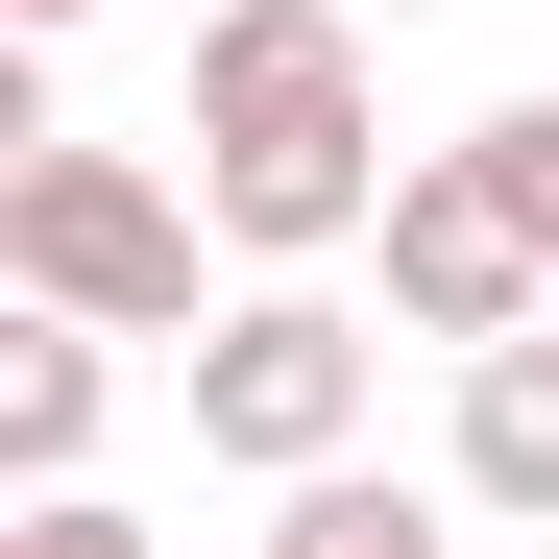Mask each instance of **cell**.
<instances>
[{"label": "cell", "instance_id": "cell-10", "mask_svg": "<svg viewBox=\"0 0 559 559\" xmlns=\"http://www.w3.org/2000/svg\"><path fill=\"white\" fill-rule=\"evenodd\" d=\"M25 25H98V0H25Z\"/></svg>", "mask_w": 559, "mask_h": 559}, {"label": "cell", "instance_id": "cell-7", "mask_svg": "<svg viewBox=\"0 0 559 559\" xmlns=\"http://www.w3.org/2000/svg\"><path fill=\"white\" fill-rule=\"evenodd\" d=\"M267 559H438V511H414V487H365V462H293Z\"/></svg>", "mask_w": 559, "mask_h": 559}, {"label": "cell", "instance_id": "cell-11", "mask_svg": "<svg viewBox=\"0 0 559 559\" xmlns=\"http://www.w3.org/2000/svg\"><path fill=\"white\" fill-rule=\"evenodd\" d=\"M365 25H414V0H365Z\"/></svg>", "mask_w": 559, "mask_h": 559}, {"label": "cell", "instance_id": "cell-2", "mask_svg": "<svg viewBox=\"0 0 559 559\" xmlns=\"http://www.w3.org/2000/svg\"><path fill=\"white\" fill-rule=\"evenodd\" d=\"M195 219H219V195H170V170L73 146V122H25V170H0V267H25L49 317H122V341L195 317Z\"/></svg>", "mask_w": 559, "mask_h": 559}, {"label": "cell", "instance_id": "cell-1", "mask_svg": "<svg viewBox=\"0 0 559 559\" xmlns=\"http://www.w3.org/2000/svg\"><path fill=\"white\" fill-rule=\"evenodd\" d=\"M195 195L219 243L317 267L390 219V122H365V0H219L195 25Z\"/></svg>", "mask_w": 559, "mask_h": 559}, {"label": "cell", "instance_id": "cell-3", "mask_svg": "<svg viewBox=\"0 0 559 559\" xmlns=\"http://www.w3.org/2000/svg\"><path fill=\"white\" fill-rule=\"evenodd\" d=\"M195 462H243V487L365 462V317H341V293H243V317H195Z\"/></svg>", "mask_w": 559, "mask_h": 559}, {"label": "cell", "instance_id": "cell-9", "mask_svg": "<svg viewBox=\"0 0 559 559\" xmlns=\"http://www.w3.org/2000/svg\"><path fill=\"white\" fill-rule=\"evenodd\" d=\"M0 559H146V535H122L98 487H25V535H0Z\"/></svg>", "mask_w": 559, "mask_h": 559}, {"label": "cell", "instance_id": "cell-8", "mask_svg": "<svg viewBox=\"0 0 559 559\" xmlns=\"http://www.w3.org/2000/svg\"><path fill=\"white\" fill-rule=\"evenodd\" d=\"M462 170H487V195L559 243V98H487V122H462Z\"/></svg>", "mask_w": 559, "mask_h": 559}, {"label": "cell", "instance_id": "cell-6", "mask_svg": "<svg viewBox=\"0 0 559 559\" xmlns=\"http://www.w3.org/2000/svg\"><path fill=\"white\" fill-rule=\"evenodd\" d=\"M98 341H122V317H49V293H25V341H0V462H25V487L98 462V390H122Z\"/></svg>", "mask_w": 559, "mask_h": 559}, {"label": "cell", "instance_id": "cell-4", "mask_svg": "<svg viewBox=\"0 0 559 559\" xmlns=\"http://www.w3.org/2000/svg\"><path fill=\"white\" fill-rule=\"evenodd\" d=\"M390 317H414V341H511V317H559V243H535L462 146L390 170Z\"/></svg>", "mask_w": 559, "mask_h": 559}, {"label": "cell", "instance_id": "cell-5", "mask_svg": "<svg viewBox=\"0 0 559 559\" xmlns=\"http://www.w3.org/2000/svg\"><path fill=\"white\" fill-rule=\"evenodd\" d=\"M462 511H559V317L462 341Z\"/></svg>", "mask_w": 559, "mask_h": 559}]
</instances>
